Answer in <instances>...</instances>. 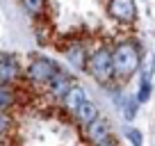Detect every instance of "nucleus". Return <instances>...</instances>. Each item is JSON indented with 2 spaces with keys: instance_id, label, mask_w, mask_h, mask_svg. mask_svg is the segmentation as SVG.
<instances>
[{
  "instance_id": "1",
  "label": "nucleus",
  "mask_w": 155,
  "mask_h": 146,
  "mask_svg": "<svg viewBox=\"0 0 155 146\" xmlns=\"http://www.w3.org/2000/svg\"><path fill=\"white\" fill-rule=\"evenodd\" d=\"M112 64H114V80H128L132 73H137L141 64V53L135 41L126 39L112 48Z\"/></svg>"
},
{
  "instance_id": "13",
  "label": "nucleus",
  "mask_w": 155,
  "mask_h": 146,
  "mask_svg": "<svg viewBox=\"0 0 155 146\" xmlns=\"http://www.w3.org/2000/svg\"><path fill=\"white\" fill-rule=\"evenodd\" d=\"M150 91H153V85H150V75L148 73H144L141 75V80H139V91H137V101L139 103H146L150 98Z\"/></svg>"
},
{
  "instance_id": "10",
  "label": "nucleus",
  "mask_w": 155,
  "mask_h": 146,
  "mask_svg": "<svg viewBox=\"0 0 155 146\" xmlns=\"http://www.w3.org/2000/svg\"><path fill=\"white\" fill-rule=\"evenodd\" d=\"M82 101H87V94H84V89L80 87V85H73L71 91H68L66 96L62 98V105L66 107L68 112H75L78 107H80V103H82Z\"/></svg>"
},
{
  "instance_id": "9",
  "label": "nucleus",
  "mask_w": 155,
  "mask_h": 146,
  "mask_svg": "<svg viewBox=\"0 0 155 146\" xmlns=\"http://www.w3.org/2000/svg\"><path fill=\"white\" fill-rule=\"evenodd\" d=\"M66 59H68L75 68H84V66H87V50H84V46L80 44V41L68 44V48H66Z\"/></svg>"
},
{
  "instance_id": "16",
  "label": "nucleus",
  "mask_w": 155,
  "mask_h": 146,
  "mask_svg": "<svg viewBox=\"0 0 155 146\" xmlns=\"http://www.w3.org/2000/svg\"><path fill=\"white\" fill-rule=\"evenodd\" d=\"M126 137L130 139L132 146H141V141H144V137H141V132L137 128H126Z\"/></svg>"
},
{
  "instance_id": "3",
  "label": "nucleus",
  "mask_w": 155,
  "mask_h": 146,
  "mask_svg": "<svg viewBox=\"0 0 155 146\" xmlns=\"http://www.w3.org/2000/svg\"><path fill=\"white\" fill-rule=\"evenodd\" d=\"M59 73V64L50 57H34L23 71V75L34 85H48L50 80Z\"/></svg>"
},
{
  "instance_id": "15",
  "label": "nucleus",
  "mask_w": 155,
  "mask_h": 146,
  "mask_svg": "<svg viewBox=\"0 0 155 146\" xmlns=\"http://www.w3.org/2000/svg\"><path fill=\"white\" fill-rule=\"evenodd\" d=\"M12 128H14V119H12V114L9 112H0V139H2Z\"/></svg>"
},
{
  "instance_id": "14",
  "label": "nucleus",
  "mask_w": 155,
  "mask_h": 146,
  "mask_svg": "<svg viewBox=\"0 0 155 146\" xmlns=\"http://www.w3.org/2000/svg\"><path fill=\"white\" fill-rule=\"evenodd\" d=\"M121 107H123V119H126V121H132V119L137 117V110H139V101H137V98H123Z\"/></svg>"
},
{
  "instance_id": "12",
  "label": "nucleus",
  "mask_w": 155,
  "mask_h": 146,
  "mask_svg": "<svg viewBox=\"0 0 155 146\" xmlns=\"http://www.w3.org/2000/svg\"><path fill=\"white\" fill-rule=\"evenodd\" d=\"M25 14L32 16V18H41L46 12V0H21Z\"/></svg>"
},
{
  "instance_id": "8",
  "label": "nucleus",
  "mask_w": 155,
  "mask_h": 146,
  "mask_svg": "<svg viewBox=\"0 0 155 146\" xmlns=\"http://www.w3.org/2000/svg\"><path fill=\"white\" fill-rule=\"evenodd\" d=\"M73 117H75V121L80 123L82 128H87L89 123H94V121L98 119V107H96V103H91L89 98H87V101H82V103H80V107L73 112Z\"/></svg>"
},
{
  "instance_id": "6",
  "label": "nucleus",
  "mask_w": 155,
  "mask_h": 146,
  "mask_svg": "<svg viewBox=\"0 0 155 146\" xmlns=\"http://www.w3.org/2000/svg\"><path fill=\"white\" fill-rule=\"evenodd\" d=\"M73 85H75V78H73L71 73H66V71L59 68V73L48 82V91H50V96H53V98H59V101H62V98L71 91Z\"/></svg>"
},
{
  "instance_id": "7",
  "label": "nucleus",
  "mask_w": 155,
  "mask_h": 146,
  "mask_svg": "<svg viewBox=\"0 0 155 146\" xmlns=\"http://www.w3.org/2000/svg\"><path fill=\"white\" fill-rule=\"evenodd\" d=\"M84 135H87V139L91 141L94 146H96V144H101V141H105L107 137L112 135L110 121H107V119H101V117H98L94 123H89V126L84 128Z\"/></svg>"
},
{
  "instance_id": "4",
  "label": "nucleus",
  "mask_w": 155,
  "mask_h": 146,
  "mask_svg": "<svg viewBox=\"0 0 155 146\" xmlns=\"http://www.w3.org/2000/svg\"><path fill=\"white\" fill-rule=\"evenodd\" d=\"M107 14L119 23H132L137 18L135 0H107Z\"/></svg>"
},
{
  "instance_id": "17",
  "label": "nucleus",
  "mask_w": 155,
  "mask_h": 146,
  "mask_svg": "<svg viewBox=\"0 0 155 146\" xmlns=\"http://www.w3.org/2000/svg\"><path fill=\"white\" fill-rule=\"evenodd\" d=\"M96 146H119V141H116V137H107L105 141H101V144H96Z\"/></svg>"
},
{
  "instance_id": "5",
  "label": "nucleus",
  "mask_w": 155,
  "mask_h": 146,
  "mask_svg": "<svg viewBox=\"0 0 155 146\" xmlns=\"http://www.w3.org/2000/svg\"><path fill=\"white\" fill-rule=\"evenodd\" d=\"M23 78V68H21L18 59L7 55V57H0V85H7V87H14L18 80Z\"/></svg>"
},
{
  "instance_id": "2",
  "label": "nucleus",
  "mask_w": 155,
  "mask_h": 146,
  "mask_svg": "<svg viewBox=\"0 0 155 146\" xmlns=\"http://www.w3.org/2000/svg\"><path fill=\"white\" fill-rule=\"evenodd\" d=\"M87 68H89L94 80H98L101 85H110L114 80V64H112V48L110 46H101L98 50H94L89 62H87Z\"/></svg>"
},
{
  "instance_id": "11",
  "label": "nucleus",
  "mask_w": 155,
  "mask_h": 146,
  "mask_svg": "<svg viewBox=\"0 0 155 146\" xmlns=\"http://www.w3.org/2000/svg\"><path fill=\"white\" fill-rule=\"evenodd\" d=\"M14 105H16V89L0 85V112H9Z\"/></svg>"
}]
</instances>
